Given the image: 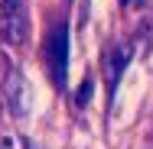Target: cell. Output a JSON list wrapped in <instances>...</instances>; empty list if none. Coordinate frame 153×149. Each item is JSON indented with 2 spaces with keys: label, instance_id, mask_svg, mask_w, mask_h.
Returning a JSON list of instances; mask_svg holds the SVG:
<instances>
[{
  "label": "cell",
  "instance_id": "obj_1",
  "mask_svg": "<svg viewBox=\"0 0 153 149\" xmlns=\"http://www.w3.org/2000/svg\"><path fill=\"white\" fill-rule=\"evenodd\" d=\"M26 0H3L0 3V36L10 46H23L30 36V20H26Z\"/></svg>",
  "mask_w": 153,
  "mask_h": 149
},
{
  "label": "cell",
  "instance_id": "obj_2",
  "mask_svg": "<svg viewBox=\"0 0 153 149\" xmlns=\"http://www.w3.org/2000/svg\"><path fill=\"white\" fill-rule=\"evenodd\" d=\"M46 55H49V65H52V78L62 88L65 84V68H68V26L65 23H59L52 29V39L46 46Z\"/></svg>",
  "mask_w": 153,
  "mask_h": 149
},
{
  "label": "cell",
  "instance_id": "obj_3",
  "mask_svg": "<svg viewBox=\"0 0 153 149\" xmlns=\"http://www.w3.org/2000/svg\"><path fill=\"white\" fill-rule=\"evenodd\" d=\"M30 88H26V78L13 68L10 75H7V101H10V110H13V117H23L26 110H30Z\"/></svg>",
  "mask_w": 153,
  "mask_h": 149
},
{
  "label": "cell",
  "instance_id": "obj_4",
  "mask_svg": "<svg viewBox=\"0 0 153 149\" xmlns=\"http://www.w3.org/2000/svg\"><path fill=\"white\" fill-rule=\"evenodd\" d=\"M127 62H130V52H127V49H114V52H108L104 71H108V94H111V97L117 94V81H121V71L127 68Z\"/></svg>",
  "mask_w": 153,
  "mask_h": 149
},
{
  "label": "cell",
  "instance_id": "obj_5",
  "mask_svg": "<svg viewBox=\"0 0 153 149\" xmlns=\"http://www.w3.org/2000/svg\"><path fill=\"white\" fill-rule=\"evenodd\" d=\"M91 78H85V81H82V84H78V91H75V104H78V107H85V104H88V97H91Z\"/></svg>",
  "mask_w": 153,
  "mask_h": 149
},
{
  "label": "cell",
  "instance_id": "obj_6",
  "mask_svg": "<svg viewBox=\"0 0 153 149\" xmlns=\"http://www.w3.org/2000/svg\"><path fill=\"white\" fill-rule=\"evenodd\" d=\"M121 3H127V0H121Z\"/></svg>",
  "mask_w": 153,
  "mask_h": 149
}]
</instances>
